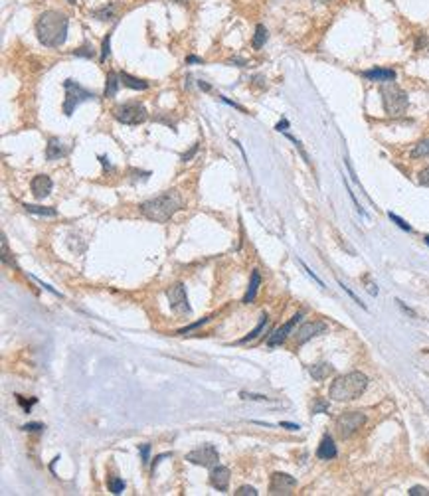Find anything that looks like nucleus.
Instances as JSON below:
<instances>
[{
  "mask_svg": "<svg viewBox=\"0 0 429 496\" xmlns=\"http://www.w3.org/2000/svg\"><path fill=\"white\" fill-rule=\"evenodd\" d=\"M130 174H132V180H148V176H150V172H142V170H130Z\"/></svg>",
  "mask_w": 429,
  "mask_h": 496,
  "instance_id": "obj_41",
  "label": "nucleus"
},
{
  "mask_svg": "<svg viewBox=\"0 0 429 496\" xmlns=\"http://www.w3.org/2000/svg\"><path fill=\"white\" fill-rule=\"evenodd\" d=\"M109 53H111V34H107V38L103 40V47H101V61H105L107 57H109Z\"/></svg>",
  "mask_w": 429,
  "mask_h": 496,
  "instance_id": "obj_31",
  "label": "nucleus"
},
{
  "mask_svg": "<svg viewBox=\"0 0 429 496\" xmlns=\"http://www.w3.org/2000/svg\"><path fill=\"white\" fill-rule=\"evenodd\" d=\"M267 320H269V318H267V314H263V316H261V320H259V324H257V326H255V328H253V330H251V332H249L247 336H243V338H241L239 342H241V344H245V342H251V340H255V338H257V336H259V334H261V332L265 330V326H267Z\"/></svg>",
  "mask_w": 429,
  "mask_h": 496,
  "instance_id": "obj_26",
  "label": "nucleus"
},
{
  "mask_svg": "<svg viewBox=\"0 0 429 496\" xmlns=\"http://www.w3.org/2000/svg\"><path fill=\"white\" fill-rule=\"evenodd\" d=\"M208 320H210V316H208V318H202V320H198V322H194V324H190V326H186V328H182V330H178V334H188V332L196 330L200 324H204V322H208Z\"/></svg>",
  "mask_w": 429,
  "mask_h": 496,
  "instance_id": "obj_39",
  "label": "nucleus"
},
{
  "mask_svg": "<svg viewBox=\"0 0 429 496\" xmlns=\"http://www.w3.org/2000/svg\"><path fill=\"white\" fill-rule=\"evenodd\" d=\"M2 261L10 267H16L14 259H10V251H8V241H6V235H2Z\"/></svg>",
  "mask_w": 429,
  "mask_h": 496,
  "instance_id": "obj_30",
  "label": "nucleus"
},
{
  "mask_svg": "<svg viewBox=\"0 0 429 496\" xmlns=\"http://www.w3.org/2000/svg\"><path fill=\"white\" fill-rule=\"evenodd\" d=\"M67 152H69V148L63 144L61 138L51 136V138L47 140V146H45V158H47V160H59V158H63Z\"/></svg>",
  "mask_w": 429,
  "mask_h": 496,
  "instance_id": "obj_16",
  "label": "nucleus"
},
{
  "mask_svg": "<svg viewBox=\"0 0 429 496\" xmlns=\"http://www.w3.org/2000/svg\"><path fill=\"white\" fill-rule=\"evenodd\" d=\"M328 411V401L324 399H316L312 403V413H326Z\"/></svg>",
  "mask_w": 429,
  "mask_h": 496,
  "instance_id": "obj_35",
  "label": "nucleus"
},
{
  "mask_svg": "<svg viewBox=\"0 0 429 496\" xmlns=\"http://www.w3.org/2000/svg\"><path fill=\"white\" fill-rule=\"evenodd\" d=\"M186 460L192 462V464H198V466H215L217 460H219V455H217V449L214 445H202L194 451H190L186 455Z\"/></svg>",
  "mask_w": 429,
  "mask_h": 496,
  "instance_id": "obj_8",
  "label": "nucleus"
},
{
  "mask_svg": "<svg viewBox=\"0 0 429 496\" xmlns=\"http://www.w3.org/2000/svg\"><path fill=\"white\" fill-rule=\"evenodd\" d=\"M198 87H200L202 91H210V89H212V87H210V83H206V81H202V79L198 81Z\"/></svg>",
  "mask_w": 429,
  "mask_h": 496,
  "instance_id": "obj_50",
  "label": "nucleus"
},
{
  "mask_svg": "<svg viewBox=\"0 0 429 496\" xmlns=\"http://www.w3.org/2000/svg\"><path fill=\"white\" fill-rule=\"evenodd\" d=\"M407 494L409 496H429V488H425V486H411Z\"/></svg>",
  "mask_w": 429,
  "mask_h": 496,
  "instance_id": "obj_36",
  "label": "nucleus"
},
{
  "mask_svg": "<svg viewBox=\"0 0 429 496\" xmlns=\"http://www.w3.org/2000/svg\"><path fill=\"white\" fill-rule=\"evenodd\" d=\"M67 2H69V4H75V2H77V0H67Z\"/></svg>",
  "mask_w": 429,
  "mask_h": 496,
  "instance_id": "obj_54",
  "label": "nucleus"
},
{
  "mask_svg": "<svg viewBox=\"0 0 429 496\" xmlns=\"http://www.w3.org/2000/svg\"><path fill=\"white\" fill-rule=\"evenodd\" d=\"M176 2H178V4H186V0H176Z\"/></svg>",
  "mask_w": 429,
  "mask_h": 496,
  "instance_id": "obj_52",
  "label": "nucleus"
},
{
  "mask_svg": "<svg viewBox=\"0 0 429 496\" xmlns=\"http://www.w3.org/2000/svg\"><path fill=\"white\" fill-rule=\"evenodd\" d=\"M22 429H24V431H30V433H38V431H43L45 427H43L42 423H26V425H22Z\"/></svg>",
  "mask_w": 429,
  "mask_h": 496,
  "instance_id": "obj_40",
  "label": "nucleus"
},
{
  "mask_svg": "<svg viewBox=\"0 0 429 496\" xmlns=\"http://www.w3.org/2000/svg\"><path fill=\"white\" fill-rule=\"evenodd\" d=\"M368 387V377L362 372H350L344 375H338L328 389L330 399L334 401H352L358 399Z\"/></svg>",
  "mask_w": 429,
  "mask_h": 496,
  "instance_id": "obj_3",
  "label": "nucleus"
},
{
  "mask_svg": "<svg viewBox=\"0 0 429 496\" xmlns=\"http://www.w3.org/2000/svg\"><path fill=\"white\" fill-rule=\"evenodd\" d=\"M233 494H235V496H257L259 492H257L253 486H247V484H245V486H239Z\"/></svg>",
  "mask_w": 429,
  "mask_h": 496,
  "instance_id": "obj_33",
  "label": "nucleus"
},
{
  "mask_svg": "<svg viewBox=\"0 0 429 496\" xmlns=\"http://www.w3.org/2000/svg\"><path fill=\"white\" fill-rule=\"evenodd\" d=\"M186 63H204L202 57H196V55H188L186 57Z\"/></svg>",
  "mask_w": 429,
  "mask_h": 496,
  "instance_id": "obj_48",
  "label": "nucleus"
},
{
  "mask_svg": "<svg viewBox=\"0 0 429 496\" xmlns=\"http://www.w3.org/2000/svg\"><path fill=\"white\" fill-rule=\"evenodd\" d=\"M419 184L429 186V166H427V168H423V170L419 172Z\"/></svg>",
  "mask_w": 429,
  "mask_h": 496,
  "instance_id": "obj_43",
  "label": "nucleus"
},
{
  "mask_svg": "<svg viewBox=\"0 0 429 496\" xmlns=\"http://www.w3.org/2000/svg\"><path fill=\"white\" fill-rule=\"evenodd\" d=\"M366 423V415L362 411H346L336 419V433L342 439L352 437L362 425Z\"/></svg>",
  "mask_w": 429,
  "mask_h": 496,
  "instance_id": "obj_7",
  "label": "nucleus"
},
{
  "mask_svg": "<svg viewBox=\"0 0 429 496\" xmlns=\"http://www.w3.org/2000/svg\"><path fill=\"white\" fill-rule=\"evenodd\" d=\"M119 75H121V83L125 87H129V89H136V91L148 89V81H144V79H138V77H134V75H130L127 71H121Z\"/></svg>",
  "mask_w": 429,
  "mask_h": 496,
  "instance_id": "obj_19",
  "label": "nucleus"
},
{
  "mask_svg": "<svg viewBox=\"0 0 429 496\" xmlns=\"http://www.w3.org/2000/svg\"><path fill=\"white\" fill-rule=\"evenodd\" d=\"M308 372L316 381H322L324 377H328V373H332V366L330 364H314V366H310Z\"/></svg>",
  "mask_w": 429,
  "mask_h": 496,
  "instance_id": "obj_21",
  "label": "nucleus"
},
{
  "mask_svg": "<svg viewBox=\"0 0 429 496\" xmlns=\"http://www.w3.org/2000/svg\"><path fill=\"white\" fill-rule=\"evenodd\" d=\"M395 302H397V304H399V306H401V308H403V310H405V312H407V314H409V316H413V318H415V312H413V310H411V308H407V306H405V304H403V302H401V300H399V298H397V300H395Z\"/></svg>",
  "mask_w": 429,
  "mask_h": 496,
  "instance_id": "obj_49",
  "label": "nucleus"
},
{
  "mask_svg": "<svg viewBox=\"0 0 429 496\" xmlns=\"http://www.w3.org/2000/svg\"><path fill=\"white\" fill-rule=\"evenodd\" d=\"M387 217H389V219H391V221H393V223H395L397 227H401L403 231H413V227H411V225H409V223H407L405 219H401L399 215H395L393 211H389V213H387Z\"/></svg>",
  "mask_w": 429,
  "mask_h": 496,
  "instance_id": "obj_29",
  "label": "nucleus"
},
{
  "mask_svg": "<svg viewBox=\"0 0 429 496\" xmlns=\"http://www.w3.org/2000/svg\"><path fill=\"white\" fill-rule=\"evenodd\" d=\"M16 399H18V403H20V405H22V407H24V411H26V413H30V407H32V405H34V403H36V401H38V399H36V397H32V399H30V401H26V399H24V397H22V395H16Z\"/></svg>",
  "mask_w": 429,
  "mask_h": 496,
  "instance_id": "obj_38",
  "label": "nucleus"
},
{
  "mask_svg": "<svg viewBox=\"0 0 429 496\" xmlns=\"http://www.w3.org/2000/svg\"><path fill=\"white\" fill-rule=\"evenodd\" d=\"M300 318H302V314H300V312H297V314H295L289 322H285L283 326H279V328H277V330H275V332L267 338V346H269V348H275V346L283 344V342H285V338L291 334V330L295 328V324H297Z\"/></svg>",
  "mask_w": 429,
  "mask_h": 496,
  "instance_id": "obj_13",
  "label": "nucleus"
},
{
  "mask_svg": "<svg viewBox=\"0 0 429 496\" xmlns=\"http://www.w3.org/2000/svg\"><path fill=\"white\" fill-rule=\"evenodd\" d=\"M265 41H267V28L263 24H257L255 26V36H253V41H251L253 49H261Z\"/></svg>",
  "mask_w": 429,
  "mask_h": 496,
  "instance_id": "obj_23",
  "label": "nucleus"
},
{
  "mask_svg": "<svg viewBox=\"0 0 429 496\" xmlns=\"http://www.w3.org/2000/svg\"><path fill=\"white\" fill-rule=\"evenodd\" d=\"M289 128V121L287 119H281L277 124H275V130H279V132H285Z\"/></svg>",
  "mask_w": 429,
  "mask_h": 496,
  "instance_id": "obj_45",
  "label": "nucleus"
},
{
  "mask_svg": "<svg viewBox=\"0 0 429 496\" xmlns=\"http://www.w3.org/2000/svg\"><path fill=\"white\" fill-rule=\"evenodd\" d=\"M63 89H65V99H63V115L65 117H71L75 113V109L83 103V101H91L95 99L97 95L89 89H85L83 85H79L77 81L73 79H65L63 81Z\"/></svg>",
  "mask_w": 429,
  "mask_h": 496,
  "instance_id": "obj_5",
  "label": "nucleus"
},
{
  "mask_svg": "<svg viewBox=\"0 0 429 496\" xmlns=\"http://www.w3.org/2000/svg\"><path fill=\"white\" fill-rule=\"evenodd\" d=\"M229 476H231V472H229L227 466L215 464V466L212 468V472H210V484H212L215 490H219V492H227Z\"/></svg>",
  "mask_w": 429,
  "mask_h": 496,
  "instance_id": "obj_14",
  "label": "nucleus"
},
{
  "mask_svg": "<svg viewBox=\"0 0 429 496\" xmlns=\"http://www.w3.org/2000/svg\"><path fill=\"white\" fill-rule=\"evenodd\" d=\"M326 324L324 322H320V320H314V322H304L299 330H297V334H295V340H297V344H304V342H308L310 338H314V336H318V334H324L326 332Z\"/></svg>",
  "mask_w": 429,
  "mask_h": 496,
  "instance_id": "obj_11",
  "label": "nucleus"
},
{
  "mask_svg": "<svg viewBox=\"0 0 429 496\" xmlns=\"http://www.w3.org/2000/svg\"><path fill=\"white\" fill-rule=\"evenodd\" d=\"M297 486V478H293L287 472H273L271 482H269V492L271 494H291L293 488Z\"/></svg>",
  "mask_w": 429,
  "mask_h": 496,
  "instance_id": "obj_10",
  "label": "nucleus"
},
{
  "mask_svg": "<svg viewBox=\"0 0 429 496\" xmlns=\"http://www.w3.org/2000/svg\"><path fill=\"white\" fill-rule=\"evenodd\" d=\"M75 57H85V59H93L95 57V47L87 41V43H83L81 47H77V49H73L71 51Z\"/></svg>",
  "mask_w": 429,
  "mask_h": 496,
  "instance_id": "obj_27",
  "label": "nucleus"
},
{
  "mask_svg": "<svg viewBox=\"0 0 429 496\" xmlns=\"http://www.w3.org/2000/svg\"><path fill=\"white\" fill-rule=\"evenodd\" d=\"M380 95H382V105H384L386 115H389V117H401L407 111V105H409L407 93L401 87H397L393 81L391 83H384L380 87Z\"/></svg>",
  "mask_w": 429,
  "mask_h": 496,
  "instance_id": "obj_4",
  "label": "nucleus"
},
{
  "mask_svg": "<svg viewBox=\"0 0 429 496\" xmlns=\"http://www.w3.org/2000/svg\"><path fill=\"white\" fill-rule=\"evenodd\" d=\"M119 85H121V75L115 71H109L105 79V97H115L119 91Z\"/></svg>",
  "mask_w": 429,
  "mask_h": 496,
  "instance_id": "obj_20",
  "label": "nucleus"
},
{
  "mask_svg": "<svg viewBox=\"0 0 429 496\" xmlns=\"http://www.w3.org/2000/svg\"><path fill=\"white\" fill-rule=\"evenodd\" d=\"M138 453H140V458H142V464H148V455H150V445H138Z\"/></svg>",
  "mask_w": 429,
  "mask_h": 496,
  "instance_id": "obj_37",
  "label": "nucleus"
},
{
  "mask_svg": "<svg viewBox=\"0 0 429 496\" xmlns=\"http://www.w3.org/2000/svg\"><path fill=\"white\" fill-rule=\"evenodd\" d=\"M362 75L368 81H378V83H391L397 77V73L393 69H389V67H374V69L364 71Z\"/></svg>",
  "mask_w": 429,
  "mask_h": 496,
  "instance_id": "obj_15",
  "label": "nucleus"
},
{
  "mask_svg": "<svg viewBox=\"0 0 429 496\" xmlns=\"http://www.w3.org/2000/svg\"><path fill=\"white\" fill-rule=\"evenodd\" d=\"M429 156V136L419 140L413 148H411V158H427Z\"/></svg>",
  "mask_w": 429,
  "mask_h": 496,
  "instance_id": "obj_24",
  "label": "nucleus"
},
{
  "mask_svg": "<svg viewBox=\"0 0 429 496\" xmlns=\"http://www.w3.org/2000/svg\"><path fill=\"white\" fill-rule=\"evenodd\" d=\"M99 160H101V164H103V166H107V168H111V164H109V160H107V158H105V156H99Z\"/></svg>",
  "mask_w": 429,
  "mask_h": 496,
  "instance_id": "obj_51",
  "label": "nucleus"
},
{
  "mask_svg": "<svg viewBox=\"0 0 429 496\" xmlns=\"http://www.w3.org/2000/svg\"><path fill=\"white\" fill-rule=\"evenodd\" d=\"M425 243H429V235H425Z\"/></svg>",
  "mask_w": 429,
  "mask_h": 496,
  "instance_id": "obj_53",
  "label": "nucleus"
},
{
  "mask_svg": "<svg viewBox=\"0 0 429 496\" xmlns=\"http://www.w3.org/2000/svg\"><path fill=\"white\" fill-rule=\"evenodd\" d=\"M338 285H340V287H342V290H344V292H348V296H350V298H352V300H354V302H356V304H360V306H362V308H364V310H366V304H364V302H362V300H360V298H358V296H356V294H354V290H352V289H350V287H348V285H344V283H342V281H338Z\"/></svg>",
  "mask_w": 429,
  "mask_h": 496,
  "instance_id": "obj_32",
  "label": "nucleus"
},
{
  "mask_svg": "<svg viewBox=\"0 0 429 496\" xmlns=\"http://www.w3.org/2000/svg\"><path fill=\"white\" fill-rule=\"evenodd\" d=\"M316 456L322 458V460H330V458L336 456V445H334V441H332L330 435L322 437V441H320V445L316 449Z\"/></svg>",
  "mask_w": 429,
  "mask_h": 496,
  "instance_id": "obj_17",
  "label": "nucleus"
},
{
  "mask_svg": "<svg viewBox=\"0 0 429 496\" xmlns=\"http://www.w3.org/2000/svg\"><path fill=\"white\" fill-rule=\"evenodd\" d=\"M67 16L57 10H45L36 20V36L45 47H59L67 40Z\"/></svg>",
  "mask_w": 429,
  "mask_h": 496,
  "instance_id": "obj_1",
  "label": "nucleus"
},
{
  "mask_svg": "<svg viewBox=\"0 0 429 496\" xmlns=\"http://www.w3.org/2000/svg\"><path fill=\"white\" fill-rule=\"evenodd\" d=\"M113 117H115L119 123H123V124H130V126H134V124L144 123V121L148 119V113H146V109H144V105H142V103L129 101V103L117 105V107L113 109Z\"/></svg>",
  "mask_w": 429,
  "mask_h": 496,
  "instance_id": "obj_6",
  "label": "nucleus"
},
{
  "mask_svg": "<svg viewBox=\"0 0 429 496\" xmlns=\"http://www.w3.org/2000/svg\"><path fill=\"white\" fill-rule=\"evenodd\" d=\"M427 45H429V43H427Z\"/></svg>",
  "mask_w": 429,
  "mask_h": 496,
  "instance_id": "obj_55",
  "label": "nucleus"
},
{
  "mask_svg": "<svg viewBox=\"0 0 429 496\" xmlns=\"http://www.w3.org/2000/svg\"><path fill=\"white\" fill-rule=\"evenodd\" d=\"M93 18L101 20V22H109V20H115V6L109 4V6H103L99 10H93Z\"/></svg>",
  "mask_w": 429,
  "mask_h": 496,
  "instance_id": "obj_25",
  "label": "nucleus"
},
{
  "mask_svg": "<svg viewBox=\"0 0 429 496\" xmlns=\"http://www.w3.org/2000/svg\"><path fill=\"white\" fill-rule=\"evenodd\" d=\"M107 486H109V490H111L113 494H121V492L125 490V480L119 478V476H109Z\"/></svg>",
  "mask_w": 429,
  "mask_h": 496,
  "instance_id": "obj_28",
  "label": "nucleus"
},
{
  "mask_svg": "<svg viewBox=\"0 0 429 496\" xmlns=\"http://www.w3.org/2000/svg\"><path fill=\"white\" fill-rule=\"evenodd\" d=\"M168 456H172V453H162V455H158V456H154V462H152V470H154V466L160 462V460H164V458H168Z\"/></svg>",
  "mask_w": 429,
  "mask_h": 496,
  "instance_id": "obj_47",
  "label": "nucleus"
},
{
  "mask_svg": "<svg viewBox=\"0 0 429 496\" xmlns=\"http://www.w3.org/2000/svg\"><path fill=\"white\" fill-rule=\"evenodd\" d=\"M182 207V196L178 190H168L156 198H150L146 202H142L138 206V211L150 219V221H156V223H164L168 221L178 209Z\"/></svg>",
  "mask_w": 429,
  "mask_h": 496,
  "instance_id": "obj_2",
  "label": "nucleus"
},
{
  "mask_svg": "<svg viewBox=\"0 0 429 496\" xmlns=\"http://www.w3.org/2000/svg\"><path fill=\"white\" fill-rule=\"evenodd\" d=\"M243 399H251V401H269L267 395H261V393H251V391H241L239 393Z\"/></svg>",
  "mask_w": 429,
  "mask_h": 496,
  "instance_id": "obj_34",
  "label": "nucleus"
},
{
  "mask_svg": "<svg viewBox=\"0 0 429 496\" xmlns=\"http://www.w3.org/2000/svg\"><path fill=\"white\" fill-rule=\"evenodd\" d=\"M300 265H302V269L306 271V275H308V277H312V281H316V285H318V287H324V283H322V281H320V279H318V277H316V275H314V273H312V271L308 269V265H306L304 261H300Z\"/></svg>",
  "mask_w": 429,
  "mask_h": 496,
  "instance_id": "obj_42",
  "label": "nucleus"
},
{
  "mask_svg": "<svg viewBox=\"0 0 429 496\" xmlns=\"http://www.w3.org/2000/svg\"><path fill=\"white\" fill-rule=\"evenodd\" d=\"M24 209L30 211V213H36V215H47V217H53L57 215V209L55 207H47V206H34V204H24Z\"/></svg>",
  "mask_w": 429,
  "mask_h": 496,
  "instance_id": "obj_22",
  "label": "nucleus"
},
{
  "mask_svg": "<svg viewBox=\"0 0 429 496\" xmlns=\"http://www.w3.org/2000/svg\"><path fill=\"white\" fill-rule=\"evenodd\" d=\"M51 188H53V182H51V178L47 174H38L30 182V190H32V194H34L36 200L47 198L51 194Z\"/></svg>",
  "mask_w": 429,
  "mask_h": 496,
  "instance_id": "obj_12",
  "label": "nucleus"
},
{
  "mask_svg": "<svg viewBox=\"0 0 429 496\" xmlns=\"http://www.w3.org/2000/svg\"><path fill=\"white\" fill-rule=\"evenodd\" d=\"M259 285H261V275H259L257 269H253V271H251V279H249V287H247L245 296H243V302H245V304H249V302L255 300L257 290H259Z\"/></svg>",
  "mask_w": 429,
  "mask_h": 496,
  "instance_id": "obj_18",
  "label": "nucleus"
},
{
  "mask_svg": "<svg viewBox=\"0 0 429 496\" xmlns=\"http://www.w3.org/2000/svg\"><path fill=\"white\" fill-rule=\"evenodd\" d=\"M166 296H168V304H170V310L176 312V314H190L192 308L188 304V294H186V287L182 283H176L172 285L168 290H166Z\"/></svg>",
  "mask_w": 429,
  "mask_h": 496,
  "instance_id": "obj_9",
  "label": "nucleus"
},
{
  "mask_svg": "<svg viewBox=\"0 0 429 496\" xmlns=\"http://www.w3.org/2000/svg\"><path fill=\"white\" fill-rule=\"evenodd\" d=\"M279 427H285V429H289V431H297V429H300L297 423H289V421H281V423H279Z\"/></svg>",
  "mask_w": 429,
  "mask_h": 496,
  "instance_id": "obj_46",
  "label": "nucleus"
},
{
  "mask_svg": "<svg viewBox=\"0 0 429 496\" xmlns=\"http://www.w3.org/2000/svg\"><path fill=\"white\" fill-rule=\"evenodd\" d=\"M198 148H200L198 144H192V148H190L188 152H184V154H182V162H188V160H190V158H192V156H194V154L198 152Z\"/></svg>",
  "mask_w": 429,
  "mask_h": 496,
  "instance_id": "obj_44",
  "label": "nucleus"
}]
</instances>
